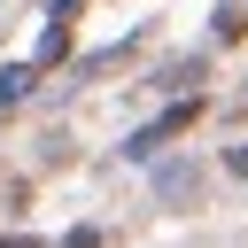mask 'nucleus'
<instances>
[{
    "mask_svg": "<svg viewBox=\"0 0 248 248\" xmlns=\"http://www.w3.org/2000/svg\"><path fill=\"white\" fill-rule=\"evenodd\" d=\"M194 116H202V101H178V108H170V116H163V124H147V132H140V140H132V147H140V155H147V147H163V140H178V132H186V124H194Z\"/></svg>",
    "mask_w": 248,
    "mask_h": 248,
    "instance_id": "nucleus-1",
    "label": "nucleus"
}]
</instances>
